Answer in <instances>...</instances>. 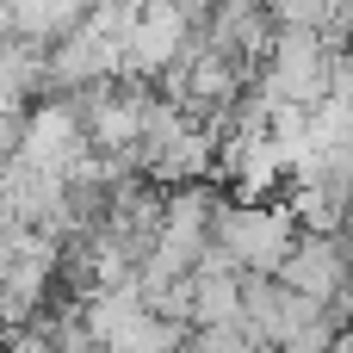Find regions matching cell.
<instances>
[{
  "label": "cell",
  "mask_w": 353,
  "mask_h": 353,
  "mask_svg": "<svg viewBox=\"0 0 353 353\" xmlns=\"http://www.w3.org/2000/svg\"><path fill=\"white\" fill-rule=\"evenodd\" d=\"M329 62H335V43L316 31V25H273V43L254 68V93L267 99H292V105H316L329 93Z\"/></svg>",
  "instance_id": "cell-2"
},
{
  "label": "cell",
  "mask_w": 353,
  "mask_h": 353,
  "mask_svg": "<svg viewBox=\"0 0 353 353\" xmlns=\"http://www.w3.org/2000/svg\"><path fill=\"white\" fill-rule=\"evenodd\" d=\"M242 267H217V273H192V310H186V323L199 329V323H236V310H242Z\"/></svg>",
  "instance_id": "cell-5"
},
{
  "label": "cell",
  "mask_w": 353,
  "mask_h": 353,
  "mask_svg": "<svg viewBox=\"0 0 353 353\" xmlns=\"http://www.w3.org/2000/svg\"><path fill=\"white\" fill-rule=\"evenodd\" d=\"M211 242H223L236 254V267L248 273H279V261L298 242V217L285 199H230L211 211Z\"/></svg>",
  "instance_id": "cell-1"
},
{
  "label": "cell",
  "mask_w": 353,
  "mask_h": 353,
  "mask_svg": "<svg viewBox=\"0 0 353 353\" xmlns=\"http://www.w3.org/2000/svg\"><path fill=\"white\" fill-rule=\"evenodd\" d=\"M186 43H192V12L174 0H143L130 12V31H124V74L155 81Z\"/></svg>",
  "instance_id": "cell-4"
},
{
  "label": "cell",
  "mask_w": 353,
  "mask_h": 353,
  "mask_svg": "<svg viewBox=\"0 0 353 353\" xmlns=\"http://www.w3.org/2000/svg\"><path fill=\"white\" fill-rule=\"evenodd\" d=\"M279 279H285L292 292L316 298V304H335V298L347 292V279H353L347 236H341V230H298L292 254L279 261Z\"/></svg>",
  "instance_id": "cell-3"
}]
</instances>
